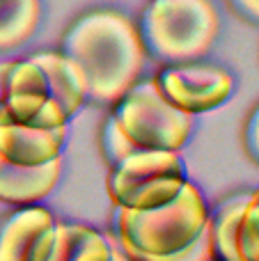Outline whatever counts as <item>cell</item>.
Segmentation results:
<instances>
[{"instance_id":"14","label":"cell","mask_w":259,"mask_h":261,"mask_svg":"<svg viewBox=\"0 0 259 261\" xmlns=\"http://www.w3.org/2000/svg\"><path fill=\"white\" fill-rule=\"evenodd\" d=\"M41 18V0H0V53L18 48Z\"/></svg>"},{"instance_id":"8","label":"cell","mask_w":259,"mask_h":261,"mask_svg":"<svg viewBox=\"0 0 259 261\" xmlns=\"http://www.w3.org/2000/svg\"><path fill=\"white\" fill-rule=\"evenodd\" d=\"M58 220L48 208L21 206L0 220V261H48Z\"/></svg>"},{"instance_id":"4","label":"cell","mask_w":259,"mask_h":261,"mask_svg":"<svg viewBox=\"0 0 259 261\" xmlns=\"http://www.w3.org/2000/svg\"><path fill=\"white\" fill-rule=\"evenodd\" d=\"M145 50L170 64L206 55L218 35V12L211 0H151L140 21Z\"/></svg>"},{"instance_id":"15","label":"cell","mask_w":259,"mask_h":261,"mask_svg":"<svg viewBox=\"0 0 259 261\" xmlns=\"http://www.w3.org/2000/svg\"><path fill=\"white\" fill-rule=\"evenodd\" d=\"M237 252L241 261H259V188L250 190L239 218Z\"/></svg>"},{"instance_id":"1","label":"cell","mask_w":259,"mask_h":261,"mask_svg":"<svg viewBox=\"0 0 259 261\" xmlns=\"http://www.w3.org/2000/svg\"><path fill=\"white\" fill-rule=\"evenodd\" d=\"M62 53L85 73L87 99L115 106L138 83L147 50L128 16L115 9H94L67 30Z\"/></svg>"},{"instance_id":"6","label":"cell","mask_w":259,"mask_h":261,"mask_svg":"<svg viewBox=\"0 0 259 261\" xmlns=\"http://www.w3.org/2000/svg\"><path fill=\"white\" fill-rule=\"evenodd\" d=\"M67 122L39 64L32 58L14 60L0 94V124L58 128L67 126Z\"/></svg>"},{"instance_id":"2","label":"cell","mask_w":259,"mask_h":261,"mask_svg":"<svg viewBox=\"0 0 259 261\" xmlns=\"http://www.w3.org/2000/svg\"><path fill=\"white\" fill-rule=\"evenodd\" d=\"M209 227V208L191 181L179 195L156 208L133 211L115 206L113 231L117 248L131 261H170L184 254Z\"/></svg>"},{"instance_id":"19","label":"cell","mask_w":259,"mask_h":261,"mask_svg":"<svg viewBox=\"0 0 259 261\" xmlns=\"http://www.w3.org/2000/svg\"><path fill=\"white\" fill-rule=\"evenodd\" d=\"M113 261H131V259H128L126 254H124L122 250L117 248V245H115V252H113Z\"/></svg>"},{"instance_id":"13","label":"cell","mask_w":259,"mask_h":261,"mask_svg":"<svg viewBox=\"0 0 259 261\" xmlns=\"http://www.w3.org/2000/svg\"><path fill=\"white\" fill-rule=\"evenodd\" d=\"M248 195L250 190L229 195L214 211H209V241L214 261H241L237 252V227Z\"/></svg>"},{"instance_id":"11","label":"cell","mask_w":259,"mask_h":261,"mask_svg":"<svg viewBox=\"0 0 259 261\" xmlns=\"http://www.w3.org/2000/svg\"><path fill=\"white\" fill-rule=\"evenodd\" d=\"M32 60L44 71L55 103L62 108L67 119L73 117L78 113V108L87 101V81H85L83 69L69 55H64L62 50L37 53V55H32Z\"/></svg>"},{"instance_id":"5","label":"cell","mask_w":259,"mask_h":261,"mask_svg":"<svg viewBox=\"0 0 259 261\" xmlns=\"http://www.w3.org/2000/svg\"><path fill=\"white\" fill-rule=\"evenodd\" d=\"M184 163L177 151H133L108 165V197L115 206L145 211L168 204L186 184Z\"/></svg>"},{"instance_id":"17","label":"cell","mask_w":259,"mask_h":261,"mask_svg":"<svg viewBox=\"0 0 259 261\" xmlns=\"http://www.w3.org/2000/svg\"><path fill=\"white\" fill-rule=\"evenodd\" d=\"M170 261H214V254H211V241H209V227L206 231L186 250L184 254L170 259Z\"/></svg>"},{"instance_id":"3","label":"cell","mask_w":259,"mask_h":261,"mask_svg":"<svg viewBox=\"0 0 259 261\" xmlns=\"http://www.w3.org/2000/svg\"><path fill=\"white\" fill-rule=\"evenodd\" d=\"M193 130V115L177 110L156 81H138L115 103L101 130V149L108 165L133 151H179Z\"/></svg>"},{"instance_id":"9","label":"cell","mask_w":259,"mask_h":261,"mask_svg":"<svg viewBox=\"0 0 259 261\" xmlns=\"http://www.w3.org/2000/svg\"><path fill=\"white\" fill-rule=\"evenodd\" d=\"M67 126L39 128L23 124H0V158L12 165L35 167L62 158Z\"/></svg>"},{"instance_id":"16","label":"cell","mask_w":259,"mask_h":261,"mask_svg":"<svg viewBox=\"0 0 259 261\" xmlns=\"http://www.w3.org/2000/svg\"><path fill=\"white\" fill-rule=\"evenodd\" d=\"M243 149L248 158L259 165V106L248 115V122L243 126Z\"/></svg>"},{"instance_id":"18","label":"cell","mask_w":259,"mask_h":261,"mask_svg":"<svg viewBox=\"0 0 259 261\" xmlns=\"http://www.w3.org/2000/svg\"><path fill=\"white\" fill-rule=\"evenodd\" d=\"M229 5L234 7V12L239 16H243L246 21L259 23V0H229Z\"/></svg>"},{"instance_id":"7","label":"cell","mask_w":259,"mask_h":261,"mask_svg":"<svg viewBox=\"0 0 259 261\" xmlns=\"http://www.w3.org/2000/svg\"><path fill=\"white\" fill-rule=\"evenodd\" d=\"M154 81L161 94L186 115H200L218 108L234 92L232 73L214 64H170Z\"/></svg>"},{"instance_id":"10","label":"cell","mask_w":259,"mask_h":261,"mask_svg":"<svg viewBox=\"0 0 259 261\" xmlns=\"http://www.w3.org/2000/svg\"><path fill=\"white\" fill-rule=\"evenodd\" d=\"M62 174V158L44 165L23 167L0 158V202L12 206H32L53 193Z\"/></svg>"},{"instance_id":"12","label":"cell","mask_w":259,"mask_h":261,"mask_svg":"<svg viewBox=\"0 0 259 261\" xmlns=\"http://www.w3.org/2000/svg\"><path fill=\"white\" fill-rule=\"evenodd\" d=\"M115 241L81 222H58L48 261H113Z\"/></svg>"}]
</instances>
